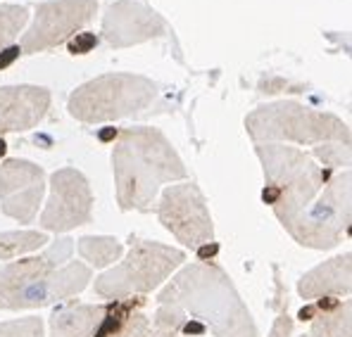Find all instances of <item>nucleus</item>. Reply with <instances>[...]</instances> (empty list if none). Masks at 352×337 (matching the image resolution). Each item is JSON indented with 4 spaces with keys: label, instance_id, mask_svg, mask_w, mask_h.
<instances>
[{
    "label": "nucleus",
    "instance_id": "15",
    "mask_svg": "<svg viewBox=\"0 0 352 337\" xmlns=\"http://www.w3.org/2000/svg\"><path fill=\"white\" fill-rule=\"evenodd\" d=\"M352 290V254L345 252L331 262L319 264L309 273H305L298 283V292L302 299L322 297H350Z\"/></svg>",
    "mask_w": 352,
    "mask_h": 337
},
{
    "label": "nucleus",
    "instance_id": "9",
    "mask_svg": "<svg viewBox=\"0 0 352 337\" xmlns=\"http://www.w3.org/2000/svg\"><path fill=\"white\" fill-rule=\"evenodd\" d=\"M98 0H50L36 8L34 24L24 31L19 50L24 55L43 53L74 38L93 19Z\"/></svg>",
    "mask_w": 352,
    "mask_h": 337
},
{
    "label": "nucleus",
    "instance_id": "24",
    "mask_svg": "<svg viewBox=\"0 0 352 337\" xmlns=\"http://www.w3.org/2000/svg\"><path fill=\"white\" fill-rule=\"evenodd\" d=\"M67 43H69L72 55H86L98 45V36L96 34H76L74 38H69Z\"/></svg>",
    "mask_w": 352,
    "mask_h": 337
},
{
    "label": "nucleus",
    "instance_id": "25",
    "mask_svg": "<svg viewBox=\"0 0 352 337\" xmlns=\"http://www.w3.org/2000/svg\"><path fill=\"white\" fill-rule=\"evenodd\" d=\"M291 333H293V318L288 316V311H283V314L274 321L269 337H291Z\"/></svg>",
    "mask_w": 352,
    "mask_h": 337
},
{
    "label": "nucleus",
    "instance_id": "17",
    "mask_svg": "<svg viewBox=\"0 0 352 337\" xmlns=\"http://www.w3.org/2000/svg\"><path fill=\"white\" fill-rule=\"evenodd\" d=\"M302 337H352V304L340 302L331 311H317L312 328Z\"/></svg>",
    "mask_w": 352,
    "mask_h": 337
},
{
    "label": "nucleus",
    "instance_id": "18",
    "mask_svg": "<svg viewBox=\"0 0 352 337\" xmlns=\"http://www.w3.org/2000/svg\"><path fill=\"white\" fill-rule=\"evenodd\" d=\"M79 254L81 259H86L88 264H93L96 268H105L110 266V264L119 262V257H122L124 247L122 242H117L115 237H81L79 240Z\"/></svg>",
    "mask_w": 352,
    "mask_h": 337
},
{
    "label": "nucleus",
    "instance_id": "5",
    "mask_svg": "<svg viewBox=\"0 0 352 337\" xmlns=\"http://www.w3.org/2000/svg\"><path fill=\"white\" fill-rule=\"evenodd\" d=\"M248 136L257 145L291 141L300 145L345 143L350 145V128L343 119L329 112H317L300 102H274L245 117Z\"/></svg>",
    "mask_w": 352,
    "mask_h": 337
},
{
    "label": "nucleus",
    "instance_id": "20",
    "mask_svg": "<svg viewBox=\"0 0 352 337\" xmlns=\"http://www.w3.org/2000/svg\"><path fill=\"white\" fill-rule=\"evenodd\" d=\"M141 309H133L131 314L126 316V321L119 325L117 333H112L110 337H186L181 333H174V330L157 328Z\"/></svg>",
    "mask_w": 352,
    "mask_h": 337
},
{
    "label": "nucleus",
    "instance_id": "26",
    "mask_svg": "<svg viewBox=\"0 0 352 337\" xmlns=\"http://www.w3.org/2000/svg\"><path fill=\"white\" fill-rule=\"evenodd\" d=\"M19 53H22V50H19V45H10V48H5L3 53H0V69H3V67H8L14 57H19Z\"/></svg>",
    "mask_w": 352,
    "mask_h": 337
},
{
    "label": "nucleus",
    "instance_id": "10",
    "mask_svg": "<svg viewBox=\"0 0 352 337\" xmlns=\"http://www.w3.org/2000/svg\"><path fill=\"white\" fill-rule=\"evenodd\" d=\"M157 216L160 224L167 228L176 240L195 247V250L205 242H212V237H214L207 200L195 183L169 185L160 200Z\"/></svg>",
    "mask_w": 352,
    "mask_h": 337
},
{
    "label": "nucleus",
    "instance_id": "19",
    "mask_svg": "<svg viewBox=\"0 0 352 337\" xmlns=\"http://www.w3.org/2000/svg\"><path fill=\"white\" fill-rule=\"evenodd\" d=\"M48 242V235L38 231H12V233H0V259L10 262V259L19 257V254L34 252Z\"/></svg>",
    "mask_w": 352,
    "mask_h": 337
},
{
    "label": "nucleus",
    "instance_id": "8",
    "mask_svg": "<svg viewBox=\"0 0 352 337\" xmlns=\"http://www.w3.org/2000/svg\"><path fill=\"white\" fill-rule=\"evenodd\" d=\"M350 171L329 178L317 200L302 211L288 233L302 247L331 250L350 231Z\"/></svg>",
    "mask_w": 352,
    "mask_h": 337
},
{
    "label": "nucleus",
    "instance_id": "23",
    "mask_svg": "<svg viewBox=\"0 0 352 337\" xmlns=\"http://www.w3.org/2000/svg\"><path fill=\"white\" fill-rule=\"evenodd\" d=\"M314 157L324 164L326 169H338V167H350V145L345 143H322L314 148Z\"/></svg>",
    "mask_w": 352,
    "mask_h": 337
},
{
    "label": "nucleus",
    "instance_id": "28",
    "mask_svg": "<svg viewBox=\"0 0 352 337\" xmlns=\"http://www.w3.org/2000/svg\"><path fill=\"white\" fill-rule=\"evenodd\" d=\"M314 316H317V309H314V307H305L302 311H300V318H302V321H312Z\"/></svg>",
    "mask_w": 352,
    "mask_h": 337
},
{
    "label": "nucleus",
    "instance_id": "6",
    "mask_svg": "<svg viewBox=\"0 0 352 337\" xmlns=\"http://www.w3.org/2000/svg\"><path fill=\"white\" fill-rule=\"evenodd\" d=\"M157 97V84L138 74H105L79 86L67 110L84 124L117 121L146 112Z\"/></svg>",
    "mask_w": 352,
    "mask_h": 337
},
{
    "label": "nucleus",
    "instance_id": "1",
    "mask_svg": "<svg viewBox=\"0 0 352 337\" xmlns=\"http://www.w3.org/2000/svg\"><path fill=\"white\" fill-rule=\"evenodd\" d=\"M198 321L214 337H260L252 314L226 271L217 264H190L160 292L153 323L181 333V325Z\"/></svg>",
    "mask_w": 352,
    "mask_h": 337
},
{
    "label": "nucleus",
    "instance_id": "29",
    "mask_svg": "<svg viewBox=\"0 0 352 337\" xmlns=\"http://www.w3.org/2000/svg\"><path fill=\"white\" fill-rule=\"evenodd\" d=\"M0 154H5V143H3V138H0Z\"/></svg>",
    "mask_w": 352,
    "mask_h": 337
},
{
    "label": "nucleus",
    "instance_id": "3",
    "mask_svg": "<svg viewBox=\"0 0 352 337\" xmlns=\"http://www.w3.org/2000/svg\"><path fill=\"white\" fill-rule=\"evenodd\" d=\"M74 240H55L43 254L12 262L0 268V309H41L79 294L91 281V268L81 262L65 264Z\"/></svg>",
    "mask_w": 352,
    "mask_h": 337
},
{
    "label": "nucleus",
    "instance_id": "14",
    "mask_svg": "<svg viewBox=\"0 0 352 337\" xmlns=\"http://www.w3.org/2000/svg\"><path fill=\"white\" fill-rule=\"evenodd\" d=\"M50 110V91L41 86L0 88V136L38 126Z\"/></svg>",
    "mask_w": 352,
    "mask_h": 337
},
{
    "label": "nucleus",
    "instance_id": "21",
    "mask_svg": "<svg viewBox=\"0 0 352 337\" xmlns=\"http://www.w3.org/2000/svg\"><path fill=\"white\" fill-rule=\"evenodd\" d=\"M29 22V10L24 5H0V53L14 43Z\"/></svg>",
    "mask_w": 352,
    "mask_h": 337
},
{
    "label": "nucleus",
    "instance_id": "2",
    "mask_svg": "<svg viewBox=\"0 0 352 337\" xmlns=\"http://www.w3.org/2000/svg\"><path fill=\"white\" fill-rule=\"evenodd\" d=\"M117 205L122 211H146L164 183L188 176L174 145L160 128H124L112 150Z\"/></svg>",
    "mask_w": 352,
    "mask_h": 337
},
{
    "label": "nucleus",
    "instance_id": "27",
    "mask_svg": "<svg viewBox=\"0 0 352 337\" xmlns=\"http://www.w3.org/2000/svg\"><path fill=\"white\" fill-rule=\"evenodd\" d=\"M217 252H219V245H217V242H205V245H200V247H198V257L203 259V262H207V259H212Z\"/></svg>",
    "mask_w": 352,
    "mask_h": 337
},
{
    "label": "nucleus",
    "instance_id": "4",
    "mask_svg": "<svg viewBox=\"0 0 352 337\" xmlns=\"http://www.w3.org/2000/svg\"><path fill=\"white\" fill-rule=\"evenodd\" d=\"M257 157L264 169L262 200L272 205L276 219L291 231L302 211L312 205L329 183V171L309 154L286 145H257Z\"/></svg>",
    "mask_w": 352,
    "mask_h": 337
},
{
    "label": "nucleus",
    "instance_id": "7",
    "mask_svg": "<svg viewBox=\"0 0 352 337\" xmlns=\"http://www.w3.org/2000/svg\"><path fill=\"white\" fill-rule=\"evenodd\" d=\"M184 262L186 254L176 247L153 240H136L122 264L96 278L93 290L98 297H105L110 302L148 294L167 281Z\"/></svg>",
    "mask_w": 352,
    "mask_h": 337
},
{
    "label": "nucleus",
    "instance_id": "11",
    "mask_svg": "<svg viewBox=\"0 0 352 337\" xmlns=\"http://www.w3.org/2000/svg\"><path fill=\"white\" fill-rule=\"evenodd\" d=\"M93 193L86 176L76 169H60L50 176V200L41 214V226L55 233L91 224Z\"/></svg>",
    "mask_w": 352,
    "mask_h": 337
},
{
    "label": "nucleus",
    "instance_id": "12",
    "mask_svg": "<svg viewBox=\"0 0 352 337\" xmlns=\"http://www.w3.org/2000/svg\"><path fill=\"white\" fill-rule=\"evenodd\" d=\"M45 193V174L27 159H8L0 167V207L19 224H31Z\"/></svg>",
    "mask_w": 352,
    "mask_h": 337
},
{
    "label": "nucleus",
    "instance_id": "22",
    "mask_svg": "<svg viewBox=\"0 0 352 337\" xmlns=\"http://www.w3.org/2000/svg\"><path fill=\"white\" fill-rule=\"evenodd\" d=\"M0 337H43V318L24 316V318L0 323Z\"/></svg>",
    "mask_w": 352,
    "mask_h": 337
},
{
    "label": "nucleus",
    "instance_id": "13",
    "mask_svg": "<svg viewBox=\"0 0 352 337\" xmlns=\"http://www.w3.org/2000/svg\"><path fill=\"white\" fill-rule=\"evenodd\" d=\"M164 31V19L141 3L119 0L110 5L102 19V38L112 48H129L150 40Z\"/></svg>",
    "mask_w": 352,
    "mask_h": 337
},
{
    "label": "nucleus",
    "instance_id": "16",
    "mask_svg": "<svg viewBox=\"0 0 352 337\" xmlns=\"http://www.w3.org/2000/svg\"><path fill=\"white\" fill-rule=\"evenodd\" d=\"M105 311L107 304H62L50 316V337H91Z\"/></svg>",
    "mask_w": 352,
    "mask_h": 337
}]
</instances>
